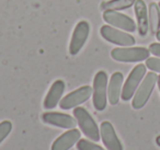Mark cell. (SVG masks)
I'll return each mask as SVG.
<instances>
[{
  "instance_id": "obj_10",
  "label": "cell",
  "mask_w": 160,
  "mask_h": 150,
  "mask_svg": "<svg viewBox=\"0 0 160 150\" xmlns=\"http://www.w3.org/2000/svg\"><path fill=\"white\" fill-rule=\"evenodd\" d=\"M42 121L56 127L65 128V129H71L77 126V119L70 116L69 114L59 112H46L42 115Z\"/></svg>"
},
{
  "instance_id": "obj_8",
  "label": "cell",
  "mask_w": 160,
  "mask_h": 150,
  "mask_svg": "<svg viewBox=\"0 0 160 150\" xmlns=\"http://www.w3.org/2000/svg\"><path fill=\"white\" fill-rule=\"evenodd\" d=\"M92 91H93L92 87L90 86H82L76 89L60 100V108L62 110H70V108H77L80 104L85 103L86 101L90 99V97L92 95Z\"/></svg>"
},
{
  "instance_id": "obj_13",
  "label": "cell",
  "mask_w": 160,
  "mask_h": 150,
  "mask_svg": "<svg viewBox=\"0 0 160 150\" xmlns=\"http://www.w3.org/2000/svg\"><path fill=\"white\" fill-rule=\"evenodd\" d=\"M123 81H124V76L120 71H116L111 76V79L108 84V101L111 105H116L120 101Z\"/></svg>"
},
{
  "instance_id": "obj_23",
  "label": "cell",
  "mask_w": 160,
  "mask_h": 150,
  "mask_svg": "<svg viewBox=\"0 0 160 150\" xmlns=\"http://www.w3.org/2000/svg\"><path fill=\"white\" fill-rule=\"evenodd\" d=\"M156 142H157V145H158V146H159V147H160V135H159V136L157 137V138H156Z\"/></svg>"
},
{
  "instance_id": "obj_18",
  "label": "cell",
  "mask_w": 160,
  "mask_h": 150,
  "mask_svg": "<svg viewBox=\"0 0 160 150\" xmlns=\"http://www.w3.org/2000/svg\"><path fill=\"white\" fill-rule=\"evenodd\" d=\"M76 146H77V150H105L103 147L96 145V142L88 139H79Z\"/></svg>"
},
{
  "instance_id": "obj_25",
  "label": "cell",
  "mask_w": 160,
  "mask_h": 150,
  "mask_svg": "<svg viewBox=\"0 0 160 150\" xmlns=\"http://www.w3.org/2000/svg\"><path fill=\"white\" fill-rule=\"evenodd\" d=\"M158 6H159V8H160V2H159V3H158Z\"/></svg>"
},
{
  "instance_id": "obj_4",
  "label": "cell",
  "mask_w": 160,
  "mask_h": 150,
  "mask_svg": "<svg viewBox=\"0 0 160 150\" xmlns=\"http://www.w3.org/2000/svg\"><path fill=\"white\" fill-rule=\"evenodd\" d=\"M108 75L105 71L100 70L96 73L93 79L92 97H93V106L97 111H104L108 104Z\"/></svg>"
},
{
  "instance_id": "obj_20",
  "label": "cell",
  "mask_w": 160,
  "mask_h": 150,
  "mask_svg": "<svg viewBox=\"0 0 160 150\" xmlns=\"http://www.w3.org/2000/svg\"><path fill=\"white\" fill-rule=\"evenodd\" d=\"M145 65L151 71L160 73V57H148Z\"/></svg>"
},
{
  "instance_id": "obj_11",
  "label": "cell",
  "mask_w": 160,
  "mask_h": 150,
  "mask_svg": "<svg viewBox=\"0 0 160 150\" xmlns=\"http://www.w3.org/2000/svg\"><path fill=\"white\" fill-rule=\"evenodd\" d=\"M100 136L108 150H123V145L110 122H102L100 125Z\"/></svg>"
},
{
  "instance_id": "obj_3",
  "label": "cell",
  "mask_w": 160,
  "mask_h": 150,
  "mask_svg": "<svg viewBox=\"0 0 160 150\" xmlns=\"http://www.w3.org/2000/svg\"><path fill=\"white\" fill-rule=\"evenodd\" d=\"M150 55L148 48L145 47H116L111 51V57L121 62H139L146 60Z\"/></svg>"
},
{
  "instance_id": "obj_5",
  "label": "cell",
  "mask_w": 160,
  "mask_h": 150,
  "mask_svg": "<svg viewBox=\"0 0 160 150\" xmlns=\"http://www.w3.org/2000/svg\"><path fill=\"white\" fill-rule=\"evenodd\" d=\"M146 70L147 67L144 64H139L134 67L133 70L131 71V73L127 77L125 83L123 84L122 94H121L123 101H129L134 97L140 82L142 81L144 77L146 76Z\"/></svg>"
},
{
  "instance_id": "obj_24",
  "label": "cell",
  "mask_w": 160,
  "mask_h": 150,
  "mask_svg": "<svg viewBox=\"0 0 160 150\" xmlns=\"http://www.w3.org/2000/svg\"><path fill=\"white\" fill-rule=\"evenodd\" d=\"M157 84H158V88H159V91H160V76H158V80H157Z\"/></svg>"
},
{
  "instance_id": "obj_17",
  "label": "cell",
  "mask_w": 160,
  "mask_h": 150,
  "mask_svg": "<svg viewBox=\"0 0 160 150\" xmlns=\"http://www.w3.org/2000/svg\"><path fill=\"white\" fill-rule=\"evenodd\" d=\"M136 0H108L101 2V9L104 10H113V11H120V10H126L133 7Z\"/></svg>"
},
{
  "instance_id": "obj_14",
  "label": "cell",
  "mask_w": 160,
  "mask_h": 150,
  "mask_svg": "<svg viewBox=\"0 0 160 150\" xmlns=\"http://www.w3.org/2000/svg\"><path fill=\"white\" fill-rule=\"evenodd\" d=\"M65 82L62 80H56L52 87L49 88L48 92H47L46 97L43 102V106L46 110H53L59 104L60 100H62V93L65 91Z\"/></svg>"
},
{
  "instance_id": "obj_1",
  "label": "cell",
  "mask_w": 160,
  "mask_h": 150,
  "mask_svg": "<svg viewBox=\"0 0 160 150\" xmlns=\"http://www.w3.org/2000/svg\"><path fill=\"white\" fill-rule=\"evenodd\" d=\"M73 116L77 119V123L81 132L87 136V138H89L92 141H96V142L100 140V129H99L93 117L85 108H81V106L75 108Z\"/></svg>"
},
{
  "instance_id": "obj_12",
  "label": "cell",
  "mask_w": 160,
  "mask_h": 150,
  "mask_svg": "<svg viewBox=\"0 0 160 150\" xmlns=\"http://www.w3.org/2000/svg\"><path fill=\"white\" fill-rule=\"evenodd\" d=\"M80 130L77 128H71L60 135L58 138L55 139L51 147V150H69L78 142L80 139Z\"/></svg>"
},
{
  "instance_id": "obj_2",
  "label": "cell",
  "mask_w": 160,
  "mask_h": 150,
  "mask_svg": "<svg viewBox=\"0 0 160 150\" xmlns=\"http://www.w3.org/2000/svg\"><path fill=\"white\" fill-rule=\"evenodd\" d=\"M157 80L158 76L153 71L146 73V76L144 77L142 81L140 82L139 87L137 88V90H136L135 94L133 97V101H132L133 108L140 110V108H142L146 105L153 89H155L156 84H157Z\"/></svg>"
},
{
  "instance_id": "obj_15",
  "label": "cell",
  "mask_w": 160,
  "mask_h": 150,
  "mask_svg": "<svg viewBox=\"0 0 160 150\" xmlns=\"http://www.w3.org/2000/svg\"><path fill=\"white\" fill-rule=\"evenodd\" d=\"M136 20H137V30L140 36H146L149 30L148 9L144 0H136L134 3Z\"/></svg>"
},
{
  "instance_id": "obj_9",
  "label": "cell",
  "mask_w": 160,
  "mask_h": 150,
  "mask_svg": "<svg viewBox=\"0 0 160 150\" xmlns=\"http://www.w3.org/2000/svg\"><path fill=\"white\" fill-rule=\"evenodd\" d=\"M90 33V24L87 21H80L76 25L72 32L70 44H69V54L72 56L77 55L81 48L85 46Z\"/></svg>"
},
{
  "instance_id": "obj_6",
  "label": "cell",
  "mask_w": 160,
  "mask_h": 150,
  "mask_svg": "<svg viewBox=\"0 0 160 150\" xmlns=\"http://www.w3.org/2000/svg\"><path fill=\"white\" fill-rule=\"evenodd\" d=\"M100 34L105 41L112 44L118 45L121 47L133 46L136 43L135 38L131 34L123 32L112 25H103L100 29Z\"/></svg>"
},
{
  "instance_id": "obj_22",
  "label": "cell",
  "mask_w": 160,
  "mask_h": 150,
  "mask_svg": "<svg viewBox=\"0 0 160 150\" xmlns=\"http://www.w3.org/2000/svg\"><path fill=\"white\" fill-rule=\"evenodd\" d=\"M156 38H157V40H158V41H159V42H160V30H159V31L157 32V33H156Z\"/></svg>"
},
{
  "instance_id": "obj_21",
  "label": "cell",
  "mask_w": 160,
  "mask_h": 150,
  "mask_svg": "<svg viewBox=\"0 0 160 150\" xmlns=\"http://www.w3.org/2000/svg\"><path fill=\"white\" fill-rule=\"evenodd\" d=\"M148 49L156 57H160V43H152V44H150Z\"/></svg>"
},
{
  "instance_id": "obj_19",
  "label": "cell",
  "mask_w": 160,
  "mask_h": 150,
  "mask_svg": "<svg viewBox=\"0 0 160 150\" xmlns=\"http://www.w3.org/2000/svg\"><path fill=\"white\" fill-rule=\"evenodd\" d=\"M11 130H12V123L10 121H3L0 123V143L9 136Z\"/></svg>"
},
{
  "instance_id": "obj_16",
  "label": "cell",
  "mask_w": 160,
  "mask_h": 150,
  "mask_svg": "<svg viewBox=\"0 0 160 150\" xmlns=\"http://www.w3.org/2000/svg\"><path fill=\"white\" fill-rule=\"evenodd\" d=\"M148 20L149 29L151 33L155 34L160 30V8L157 3L150 2L148 6Z\"/></svg>"
},
{
  "instance_id": "obj_7",
  "label": "cell",
  "mask_w": 160,
  "mask_h": 150,
  "mask_svg": "<svg viewBox=\"0 0 160 150\" xmlns=\"http://www.w3.org/2000/svg\"><path fill=\"white\" fill-rule=\"evenodd\" d=\"M103 20L109 25L120 29L122 31L133 33L137 29V24L132 18H129L126 14H123L118 11H113V10H104L103 11Z\"/></svg>"
}]
</instances>
